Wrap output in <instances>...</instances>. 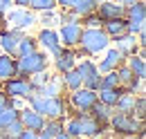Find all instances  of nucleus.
<instances>
[{
  "mask_svg": "<svg viewBox=\"0 0 146 139\" xmlns=\"http://www.w3.org/2000/svg\"><path fill=\"white\" fill-rule=\"evenodd\" d=\"M47 68H50V56L43 50H36L32 54L16 58V76H32L38 72H45Z\"/></svg>",
  "mask_w": 146,
  "mask_h": 139,
  "instance_id": "1",
  "label": "nucleus"
},
{
  "mask_svg": "<svg viewBox=\"0 0 146 139\" xmlns=\"http://www.w3.org/2000/svg\"><path fill=\"white\" fill-rule=\"evenodd\" d=\"M110 45V38L108 34L101 29V27H83L81 32V40H79V47L83 50L86 54H99V52H106Z\"/></svg>",
  "mask_w": 146,
  "mask_h": 139,
  "instance_id": "2",
  "label": "nucleus"
},
{
  "mask_svg": "<svg viewBox=\"0 0 146 139\" xmlns=\"http://www.w3.org/2000/svg\"><path fill=\"white\" fill-rule=\"evenodd\" d=\"M63 130L74 139H79V137H97V135L101 132V126L94 121L90 115H79V117L68 119V123H65Z\"/></svg>",
  "mask_w": 146,
  "mask_h": 139,
  "instance_id": "3",
  "label": "nucleus"
},
{
  "mask_svg": "<svg viewBox=\"0 0 146 139\" xmlns=\"http://www.w3.org/2000/svg\"><path fill=\"white\" fill-rule=\"evenodd\" d=\"M108 123L119 135H139V132H144V121L133 117V115H126V112H115Z\"/></svg>",
  "mask_w": 146,
  "mask_h": 139,
  "instance_id": "4",
  "label": "nucleus"
},
{
  "mask_svg": "<svg viewBox=\"0 0 146 139\" xmlns=\"http://www.w3.org/2000/svg\"><path fill=\"white\" fill-rule=\"evenodd\" d=\"M5 23H7L11 29L27 32L32 25H36V16H34V11L27 9V7H16V9H7V11H5Z\"/></svg>",
  "mask_w": 146,
  "mask_h": 139,
  "instance_id": "5",
  "label": "nucleus"
},
{
  "mask_svg": "<svg viewBox=\"0 0 146 139\" xmlns=\"http://www.w3.org/2000/svg\"><path fill=\"white\" fill-rule=\"evenodd\" d=\"M124 18H126L128 34L137 36V32H139V29H144V23H146V5H144V0H137V2L128 5Z\"/></svg>",
  "mask_w": 146,
  "mask_h": 139,
  "instance_id": "6",
  "label": "nucleus"
},
{
  "mask_svg": "<svg viewBox=\"0 0 146 139\" xmlns=\"http://www.w3.org/2000/svg\"><path fill=\"white\" fill-rule=\"evenodd\" d=\"M36 43L38 47H43V52L47 54V56H58L61 50H63V45H61V40H58V34H56V29L52 27H43L36 36Z\"/></svg>",
  "mask_w": 146,
  "mask_h": 139,
  "instance_id": "7",
  "label": "nucleus"
},
{
  "mask_svg": "<svg viewBox=\"0 0 146 139\" xmlns=\"http://www.w3.org/2000/svg\"><path fill=\"white\" fill-rule=\"evenodd\" d=\"M74 68L79 70V74H81V79H83V87H88V90H99V81H101V74H99V70L97 65L92 63L90 58H86V61H81V63H76Z\"/></svg>",
  "mask_w": 146,
  "mask_h": 139,
  "instance_id": "8",
  "label": "nucleus"
},
{
  "mask_svg": "<svg viewBox=\"0 0 146 139\" xmlns=\"http://www.w3.org/2000/svg\"><path fill=\"white\" fill-rule=\"evenodd\" d=\"M94 101H97V92H94V90L79 87V90H72V92H70V105H72L76 112H88Z\"/></svg>",
  "mask_w": 146,
  "mask_h": 139,
  "instance_id": "9",
  "label": "nucleus"
},
{
  "mask_svg": "<svg viewBox=\"0 0 146 139\" xmlns=\"http://www.w3.org/2000/svg\"><path fill=\"white\" fill-rule=\"evenodd\" d=\"M94 14L101 18V23H104V20H115V18H124L126 7L119 5V2H115V0H99Z\"/></svg>",
  "mask_w": 146,
  "mask_h": 139,
  "instance_id": "10",
  "label": "nucleus"
},
{
  "mask_svg": "<svg viewBox=\"0 0 146 139\" xmlns=\"http://www.w3.org/2000/svg\"><path fill=\"white\" fill-rule=\"evenodd\" d=\"M81 32H83V27H81L79 23H70V25H61V29H58L56 34H58V40H61L63 47L72 50V47L79 45V40H81Z\"/></svg>",
  "mask_w": 146,
  "mask_h": 139,
  "instance_id": "11",
  "label": "nucleus"
},
{
  "mask_svg": "<svg viewBox=\"0 0 146 139\" xmlns=\"http://www.w3.org/2000/svg\"><path fill=\"white\" fill-rule=\"evenodd\" d=\"M18 121L23 123V128H27V130H43V126H45V117L43 115H38L36 110H32L29 105H25L23 110H18Z\"/></svg>",
  "mask_w": 146,
  "mask_h": 139,
  "instance_id": "12",
  "label": "nucleus"
},
{
  "mask_svg": "<svg viewBox=\"0 0 146 139\" xmlns=\"http://www.w3.org/2000/svg\"><path fill=\"white\" fill-rule=\"evenodd\" d=\"M65 112H68V105L61 97H45V105H43L45 119H63Z\"/></svg>",
  "mask_w": 146,
  "mask_h": 139,
  "instance_id": "13",
  "label": "nucleus"
},
{
  "mask_svg": "<svg viewBox=\"0 0 146 139\" xmlns=\"http://www.w3.org/2000/svg\"><path fill=\"white\" fill-rule=\"evenodd\" d=\"M9 97H20V99H25L29 92H32V85H29V81L25 79V76H14V79H7L5 81V87H2Z\"/></svg>",
  "mask_w": 146,
  "mask_h": 139,
  "instance_id": "14",
  "label": "nucleus"
},
{
  "mask_svg": "<svg viewBox=\"0 0 146 139\" xmlns=\"http://www.w3.org/2000/svg\"><path fill=\"white\" fill-rule=\"evenodd\" d=\"M25 36V32L20 29H7L0 34V50L9 56H16V47H18V40Z\"/></svg>",
  "mask_w": 146,
  "mask_h": 139,
  "instance_id": "15",
  "label": "nucleus"
},
{
  "mask_svg": "<svg viewBox=\"0 0 146 139\" xmlns=\"http://www.w3.org/2000/svg\"><path fill=\"white\" fill-rule=\"evenodd\" d=\"M121 63H124V54L119 52L117 47H112V50H106V56H104V61L97 65V70H99V74H106V72L117 70Z\"/></svg>",
  "mask_w": 146,
  "mask_h": 139,
  "instance_id": "16",
  "label": "nucleus"
},
{
  "mask_svg": "<svg viewBox=\"0 0 146 139\" xmlns=\"http://www.w3.org/2000/svg\"><path fill=\"white\" fill-rule=\"evenodd\" d=\"M76 58H79V56H76L72 50L63 47V50H61V54H58V56H54V68H56V72H61V74H63V72H68V70H72L74 65L79 63Z\"/></svg>",
  "mask_w": 146,
  "mask_h": 139,
  "instance_id": "17",
  "label": "nucleus"
},
{
  "mask_svg": "<svg viewBox=\"0 0 146 139\" xmlns=\"http://www.w3.org/2000/svg\"><path fill=\"white\" fill-rule=\"evenodd\" d=\"M101 29L108 34L110 40H112V38H117V36H124V34H128V29H126V18L104 20V23H101Z\"/></svg>",
  "mask_w": 146,
  "mask_h": 139,
  "instance_id": "18",
  "label": "nucleus"
},
{
  "mask_svg": "<svg viewBox=\"0 0 146 139\" xmlns=\"http://www.w3.org/2000/svg\"><path fill=\"white\" fill-rule=\"evenodd\" d=\"M16 76V56L0 52V83H5L7 79Z\"/></svg>",
  "mask_w": 146,
  "mask_h": 139,
  "instance_id": "19",
  "label": "nucleus"
},
{
  "mask_svg": "<svg viewBox=\"0 0 146 139\" xmlns=\"http://www.w3.org/2000/svg\"><path fill=\"white\" fill-rule=\"evenodd\" d=\"M112 40H115L117 50L124 54V56H130V54H135L137 50H139V45H137V40H135V36H133V34L117 36V38H112Z\"/></svg>",
  "mask_w": 146,
  "mask_h": 139,
  "instance_id": "20",
  "label": "nucleus"
},
{
  "mask_svg": "<svg viewBox=\"0 0 146 139\" xmlns=\"http://www.w3.org/2000/svg\"><path fill=\"white\" fill-rule=\"evenodd\" d=\"M90 117L99 123L101 128H104V126L110 121V117H112V108L104 105L101 101H94V103H92V108H90Z\"/></svg>",
  "mask_w": 146,
  "mask_h": 139,
  "instance_id": "21",
  "label": "nucleus"
},
{
  "mask_svg": "<svg viewBox=\"0 0 146 139\" xmlns=\"http://www.w3.org/2000/svg\"><path fill=\"white\" fill-rule=\"evenodd\" d=\"M119 94H121V87H101V90H97V101H101L108 108H115Z\"/></svg>",
  "mask_w": 146,
  "mask_h": 139,
  "instance_id": "22",
  "label": "nucleus"
},
{
  "mask_svg": "<svg viewBox=\"0 0 146 139\" xmlns=\"http://www.w3.org/2000/svg\"><path fill=\"white\" fill-rule=\"evenodd\" d=\"M126 65H128V70L135 74V79H142V81L146 79V61H144V56H139V54H130Z\"/></svg>",
  "mask_w": 146,
  "mask_h": 139,
  "instance_id": "23",
  "label": "nucleus"
},
{
  "mask_svg": "<svg viewBox=\"0 0 146 139\" xmlns=\"http://www.w3.org/2000/svg\"><path fill=\"white\" fill-rule=\"evenodd\" d=\"M135 92H128V90H121V94H119V99H117V112H126V115H133V108H135Z\"/></svg>",
  "mask_w": 146,
  "mask_h": 139,
  "instance_id": "24",
  "label": "nucleus"
},
{
  "mask_svg": "<svg viewBox=\"0 0 146 139\" xmlns=\"http://www.w3.org/2000/svg\"><path fill=\"white\" fill-rule=\"evenodd\" d=\"M61 83L68 87L70 92L72 90H79V87H83V79H81V74H79V70L72 68L68 70V72H63V76H61Z\"/></svg>",
  "mask_w": 146,
  "mask_h": 139,
  "instance_id": "25",
  "label": "nucleus"
},
{
  "mask_svg": "<svg viewBox=\"0 0 146 139\" xmlns=\"http://www.w3.org/2000/svg\"><path fill=\"white\" fill-rule=\"evenodd\" d=\"M38 50V43H36V38H32V36H23L18 40V47H16V58L18 56H25V54H32V52H36Z\"/></svg>",
  "mask_w": 146,
  "mask_h": 139,
  "instance_id": "26",
  "label": "nucleus"
},
{
  "mask_svg": "<svg viewBox=\"0 0 146 139\" xmlns=\"http://www.w3.org/2000/svg\"><path fill=\"white\" fill-rule=\"evenodd\" d=\"M97 5H99V0H76L74 7H72V11L79 18H83V16H88V14H94Z\"/></svg>",
  "mask_w": 146,
  "mask_h": 139,
  "instance_id": "27",
  "label": "nucleus"
},
{
  "mask_svg": "<svg viewBox=\"0 0 146 139\" xmlns=\"http://www.w3.org/2000/svg\"><path fill=\"white\" fill-rule=\"evenodd\" d=\"M61 85H63L61 79H58V76H52L45 85L38 90V94H43V97H58V94H61Z\"/></svg>",
  "mask_w": 146,
  "mask_h": 139,
  "instance_id": "28",
  "label": "nucleus"
},
{
  "mask_svg": "<svg viewBox=\"0 0 146 139\" xmlns=\"http://www.w3.org/2000/svg\"><path fill=\"white\" fill-rule=\"evenodd\" d=\"M63 130V119H47L45 126H43V130H38L40 135H45L47 139H52L54 135H58Z\"/></svg>",
  "mask_w": 146,
  "mask_h": 139,
  "instance_id": "29",
  "label": "nucleus"
},
{
  "mask_svg": "<svg viewBox=\"0 0 146 139\" xmlns=\"http://www.w3.org/2000/svg\"><path fill=\"white\" fill-rule=\"evenodd\" d=\"M27 9H32V11H52V9H56V0H29Z\"/></svg>",
  "mask_w": 146,
  "mask_h": 139,
  "instance_id": "30",
  "label": "nucleus"
},
{
  "mask_svg": "<svg viewBox=\"0 0 146 139\" xmlns=\"http://www.w3.org/2000/svg\"><path fill=\"white\" fill-rule=\"evenodd\" d=\"M16 119H18V110H14V108L0 110V130H5L9 123H14Z\"/></svg>",
  "mask_w": 146,
  "mask_h": 139,
  "instance_id": "31",
  "label": "nucleus"
},
{
  "mask_svg": "<svg viewBox=\"0 0 146 139\" xmlns=\"http://www.w3.org/2000/svg\"><path fill=\"white\" fill-rule=\"evenodd\" d=\"M101 87H119V79H117V72H106L101 74V81H99V90Z\"/></svg>",
  "mask_w": 146,
  "mask_h": 139,
  "instance_id": "32",
  "label": "nucleus"
},
{
  "mask_svg": "<svg viewBox=\"0 0 146 139\" xmlns=\"http://www.w3.org/2000/svg\"><path fill=\"white\" fill-rule=\"evenodd\" d=\"M144 110H146V99H144V94H139V97L135 99L133 117H137V119H142V121H144Z\"/></svg>",
  "mask_w": 146,
  "mask_h": 139,
  "instance_id": "33",
  "label": "nucleus"
},
{
  "mask_svg": "<svg viewBox=\"0 0 146 139\" xmlns=\"http://www.w3.org/2000/svg\"><path fill=\"white\" fill-rule=\"evenodd\" d=\"M58 20H61V25H70V23H76V20H79V16L74 14L72 9H63V14H61V18H58Z\"/></svg>",
  "mask_w": 146,
  "mask_h": 139,
  "instance_id": "34",
  "label": "nucleus"
},
{
  "mask_svg": "<svg viewBox=\"0 0 146 139\" xmlns=\"http://www.w3.org/2000/svg\"><path fill=\"white\" fill-rule=\"evenodd\" d=\"M54 18H56L54 9H52V11H40V23H43V27H52V25H54Z\"/></svg>",
  "mask_w": 146,
  "mask_h": 139,
  "instance_id": "35",
  "label": "nucleus"
},
{
  "mask_svg": "<svg viewBox=\"0 0 146 139\" xmlns=\"http://www.w3.org/2000/svg\"><path fill=\"white\" fill-rule=\"evenodd\" d=\"M83 25L86 27H101V18L97 14H88V16H83Z\"/></svg>",
  "mask_w": 146,
  "mask_h": 139,
  "instance_id": "36",
  "label": "nucleus"
},
{
  "mask_svg": "<svg viewBox=\"0 0 146 139\" xmlns=\"http://www.w3.org/2000/svg\"><path fill=\"white\" fill-rule=\"evenodd\" d=\"M5 108H11V97L0 87V110H5Z\"/></svg>",
  "mask_w": 146,
  "mask_h": 139,
  "instance_id": "37",
  "label": "nucleus"
},
{
  "mask_svg": "<svg viewBox=\"0 0 146 139\" xmlns=\"http://www.w3.org/2000/svg\"><path fill=\"white\" fill-rule=\"evenodd\" d=\"M36 135H38L36 130H27V128H25V130L18 135V139H36Z\"/></svg>",
  "mask_w": 146,
  "mask_h": 139,
  "instance_id": "38",
  "label": "nucleus"
},
{
  "mask_svg": "<svg viewBox=\"0 0 146 139\" xmlns=\"http://www.w3.org/2000/svg\"><path fill=\"white\" fill-rule=\"evenodd\" d=\"M74 2H76V0H56V7H61V9H72Z\"/></svg>",
  "mask_w": 146,
  "mask_h": 139,
  "instance_id": "39",
  "label": "nucleus"
},
{
  "mask_svg": "<svg viewBox=\"0 0 146 139\" xmlns=\"http://www.w3.org/2000/svg\"><path fill=\"white\" fill-rule=\"evenodd\" d=\"M11 7H14V2H11V0H0V9H2V11L11 9Z\"/></svg>",
  "mask_w": 146,
  "mask_h": 139,
  "instance_id": "40",
  "label": "nucleus"
},
{
  "mask_svg": "<svg viewBox=\"0 0 146 139\" xmlns=\"http://www.w3.org/2000/svg\"><path fill=\"white\" fill-rule=\"evenodd\" d=\"M52 139H74V137H70V135H68L65 130H61V132H58V135H54ZM79 139H81V137H79Z\"/></svg>",
  "mask_w": 146,
  "mask_h": 139,
  "instance_id": "41",
  "label": "nucleus"
},
{
  "mask_svg": "<svg viewBox=\"0 0 146 139\" xmlns=\"http://www.w3.org/2000/svg\"><path fill=\"white\" fill-rule=\"evenodd\" d=\"M11 2H14L16 7H27V5H29V0H11Z\"/></svg>",
  "mask_w": 146,
  "mask_h": 139,
  "instance_id": "42",
  "label": "nucleus"
},
{
  "mask_svg": "<svg viewBox=\"0 0 146 139\" xmlns=\"http://www.w3.org/2000/svg\"><path fill=\"white\" fill-rule=\"evenodd\" d=\"M124 139H144V132H139V135H124Z\"/></svg>",
  "mask_w": 146,
  "mask_h": 139,
  "instance_id": "43",
  "label": "nucleus"
},
{
  "mask_svg": "<svg viewBox=\"0 0 146 139\" xmlns=\"http://www.w3.org/2000/svg\"><path fill=\"white\" fill-rule=\"evenodd\" d=\"M115 2H119V5H124V7H128V5H133V2H137V0H115Z\"/></svg>",
  "mask_w": 146,
  "mask_h": 139,
  "instance_id": "44",
  "label": "nucleus"
},
{
  "mask_svg": "<svg viewBox=\"0 0 146 139\" xmlns=\"http://www.w3.org/2000/svg\"><path fill=\"white\" fill-rule=\"evenodd\" d=\"M97 137H99V139H112V137H110V135H101V132H99Z\"/></svg>",
  "mask_w": 146,
  "mask_h": 139,
  "instance_id": "45",
  "label": "nucleus"
},
{
  "mask_svg": "<svg viewBox=\"0 0 146 139\" xmlns=\"http://www.w3.org/2000/svg\"><path fill=\"white\" fill-rule=\"evenodd\" d=\"M2 20H5V11L0 9V23H2Z\"/></svg>",
  "mask_w": 146,
  "mask_h": 139,
  "instance_id": "46",
  "label": "nucleus"
},
{
  "mask_svg": "<svg viewBox=\"0 0 146 139\" xmlns=\"http://www.w3.org/2000/svg\"><path fill=\"white\" fill-rule=\"evenodd\" d=\"M36 139H47V137H45V135H40V132H38V135H36Z\"/></svg>",
  "mask_w": 146,
  "mask_h": 139,
  "instance_id": "47",
  "label": "nucleus"
}]
</instances>
